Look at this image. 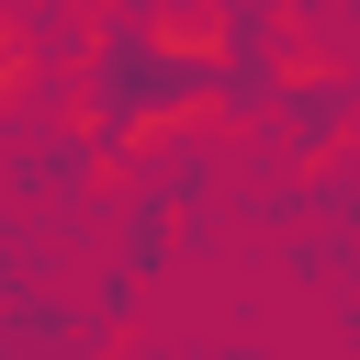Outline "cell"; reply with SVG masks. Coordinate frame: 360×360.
<instances>
[{"label": "cell", "mask_w": 360, "mask_h": 360, "mask_svg": "<svg viewBox=\"0 0 360 360\" xmlns=\"http://www.w3.org/2000/svg\"><path fill=\"white\" fill-rule=\"evenodd\" d=\"M90 101H101V135H135L180 101H259V68H225L214 45H169V34H112Z\"/></svg>", "instance_id": "1"}]
</instances>
